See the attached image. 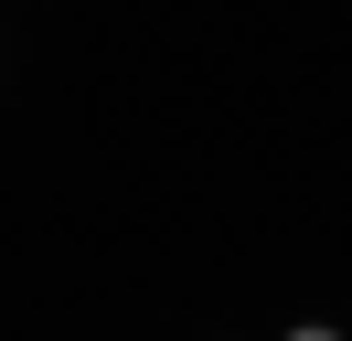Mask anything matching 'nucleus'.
Listing matches in <instances>:
<instances>
[{
    "mask_svg": "<svg viewBox=\"0 0 352 341\" xmlns=\"http://www.w3.org/2000/svg\"><path fill=\"white\" fill-rule=\"evenodd\" d=\"M288 341H342V331H320V320H309V331H288Z\"/></svg>",
    "mask_w": 352,
    "mask_h": 341,
    "instance_id": "f257e3e1",
    "label": "nucleus"
}]
</instances>
